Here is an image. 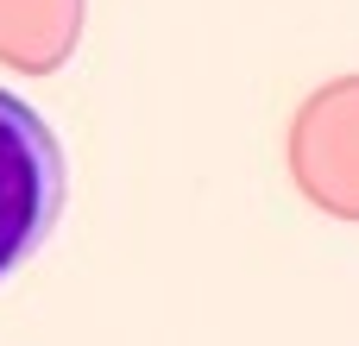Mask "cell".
I'll return each mask as SVG.
<instances>
[{
  "label": "cell",
  "instance_id": "1",
  "mask_svg": "<svg viewBox=\"0 0 359 346\" xmlns=\"http://www.w3.org/2000/svg\"><path fill=\"white\" fill-rule=\"evenodd\" d=\"M69 202V164L50 120L0 88V284L44 252Z\"/></svg>",
  "mask_w": 359,
  "mask_h": 346
},
{
  "label": "cell",
  "instance_id": "2",
  "mask_svg": "<svg viewBox=\"0 0 359 346\" xmlns=\"http://www.w3.org/2000/svg\"><path fill=\"white\" fill-rule=\"evenodd\" d=\"M290 183L328 221L359 227V76L322 82L290 120Z\"/></svg>",
  "mask_w": 359,
  "mask_h": 346
},
{
  "label": "cell",
  "instance_id": "3",
  "mask_svg": "<svg viewBox=\"0 0 359 346\" xmlns=\"http://www.w3.org/2000/svg\"><path fill=\"white\" fill-rule=\"evenodd\" d=\"M82 38V0H0V63L19 76H50Z\"/></svg>",
  "mask_w": 359,
  "mask_h": 346
}]
</instances>
